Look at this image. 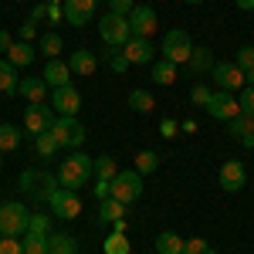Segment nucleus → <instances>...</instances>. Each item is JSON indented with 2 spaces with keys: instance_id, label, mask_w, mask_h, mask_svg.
I'll return each instance as SVG.
<instances>
[{
  "instance_id": "1",
  "label": "nucleus",
  "mask_w": 254,
  "mask_h": 254,
  "mask_svg": "<svg viewBox=\"0 0 254 254\" xmlns=\"http://www.w3.org/2000/svg\"><path fill=\"white\" fill-rule=\"evenodd\" d=\"M92 173H95V159L85 156V153H75V156H64L58 170V183L64 190H81L92 180Z\"/></svg>"
},
{
  "instance_id": "2",
  "label": "nucleus",
  "mask_w": 254,
  "mask_h": 254,
  "mask_svg": "<svg viewBox=\"0 0 254 254\" xmlns=\"http://www.w3.org/2000/svg\"><path fill=\"white\" fill-rule=\"evenodd\" d=\"M27 224H31V210L24 203H17V200L0 203V234L3 237H24Z\"/></svg>"
},
{
  "instance_id": "3",
  "label": "nucleus",
  "mask_w": 254,
  "mask_h": 254,
  "mask_svg": "<svg viewBox=\"0 0 254 254\" xmlns=\"http://www.w3.org/2000/svg\"><path fill=\"white\" fill-rule=\"evenodd\" d=\"M98 38L105 41L109 48H122L126 41L132 38V31H129V17H119V14H105V17H98Z\"/></svg>"
},
{
  "instance_id": "4",
  "label": "nucleus",
  "mask_w": 254,
  "mask_h": 254,
  "mask_svg": "<svg viewBox=\"0 0 254 254\" xmlns=\"http://www.w3.org/2000/svg\"><path fill=\"white\" fill-rule=\"evenodd\" d=\"M48 132L61 142V149H78L81 142H85V126H81L75 116H58L51 122Z\"/></svg>"
},
{
  "instance_id": "5",
  "label": "nucleus",
  "mask_w": 254,
  "mask_h": 254,
  "mask_svg": "<svg viewBox=\"0 0 254 254\" xmlns=\"http://www.w3.org/2000/svg\"><path fill=\"white\" fill-rule=\"evenodd\" d=\"M112 196L119 203H136L142 196V173L136 170H119L116 180H112Z\"/></svg>"
},
{
  "instance_id": "6",
  "label": "nucleus",
  "mask_w": 254,
  "mask_h": 254,
  "mask_svg": "<svg viewBox=\"0 0 254 254\" xmlns=\"http://www.w3.org/2000/svg\"><path fill=\"white\" fill-rule=\"evenodd\" d=\"M193 55V41L187 31H170L166 38H163V58L173 61V64H187Z\"/></svg>"
},
{
  "instance_id": "7",
  "label": "nucleus",
  "mask_w": 254,
  "mask_h": 254,
  "mask_svg": "<svg viewBox=\"0 0 254 254\" xmlns=\"http://www.w3.org/2000/svg\"><path fill=\"white\" fill-rule=\"evenodd\" d=\"M48 207H51V214L61 217V220H75V217L81 214L78 190H64V187H58V190L51 193V200H48Z\"/></svg>"
},
{
  "instance_id": "8",
  "label": "nucleus",
  "mask_w": 254,
  "mask_h": 254,
  "mask_svg": "<svg viewBox=\"0 0 254 254\" xmlns=\"http://www.w3.org/2000/svg\"><path fill=\"white\" fill-rule=\"evenodd\" d=\"M207 116L217 119V122H231L234 116H241V102L234 98V92H220L217 88L210 102H207Z\"/></svg>"
},
{
  "instance_id": "9",
  "label": "nucleus",
  "mask_w": 254,
  "mask_h": 254,
  "mask_svg": "<svg viewBox=\"0 0 254 254\" xmlns=\"http://www.w3.org/2000/svg\"><path fill=\"white\" fill-rule=\"evenodd\" d=\"M55 112L44 105V102H31L27 109H24V129L31 132V136H41V132H48L51 129V122H55Z\"/></svg>"
},
{
  "instance_id": "10",
  "label": "nucleus",
  "mask_w": 254,
  "mask_h": 254,
  "mask_svg": "<svg viewBox=\"0 0 254 254\" xmlns=\"http://www.w3.org/2000/svg\"><path fill=\"white\" fill-rule=\"evenodd\" d=\"M156 27H159L156 10H153L149 3H136V10L129 14V31H132V38H149Z\"/></svg>"
},
{
  "instance_id": "11",
  "label": "nucleus",
  "mask_w": 254,
  "mask_h": 254,
  "mask_svg": "<svg viewBox=\"0 0 254 254\" xmlns=\"http://www.w3.org/2000/svg\"><path fill=\"white\" fill-rule=\"evenodd\" d=\"M51 109H55L58 116H78L81 92L75 88V85H61V88H55V95H51Z\"/></svg>"
},
{
  "instance_id": "12",
  "label": "nucleus",
  "mask_w": 254,
  "mask_h": 254,
  "mask_svg": "<svg viewBox=\"0 0 254 254\" xmlns=\"http://www.w3.org/2000/svg\"><path fill=\"white\" fill-rule=\"evenodd\" d=\"M126 58H129V64H153V55H156V44L149 38H129L122 48H119Z\"/></svg>"
},
{
  "instance_id": "13",
  "label": "nucleus",
  "mask_w": 254,
  "mask_h": 254,
  "mask_svg": "<svg viewBox=\"0 0 254 254\" xmlns=\"http://www.w3.org/2000/svg\"><path fill=\"white\" fill-rule=\"evenodd\" d=\"M210 78H214V85L220 88V92H234V88L244 85V71L237 68L234 61H224V64H214Z\"/></svg>"
},
{
  "instance_id": "14",
  "label": "nucleus",
  "mask_w": 254,
  "mask_h": 254,
  "mask_svg": "<svg viewBox=\"0 0 254 254\" xmlns=\"http://www.w3.org/2000/svg\"><path fill=\"white\" fill-rule=\"evenodd\" d=\"M95 10H98V0H64V20L71 27H85L95 17Z\"/></svg>"
},
{
  "instance_id": "15",
  "label": "nucleus",
  "mask_w": 254,
  "mask_h": 254,
  "mask_svg": "<svg viewBox=\"0 0 254 254\" xmlns=\"http://www.w3.org/2000/svg\"><path fill=\"white\" fill-rule=\"evenodd\" d=\"M244 183H248V170H244V163H241V159H227V163L220 166V187H224L227 193H237Z\"/></svg>"
},
{
  "instance_id": "16",
  "label": "nucleus",
  "mask_w": 254,
  "mask_h": 254,
  "mask_svg": "<svg viewBox=\"0 0 254 254\" xmlns=\"http://www.w3.org/2000/svg\"><path fill=\"white\" fill-rule=\"evenodd\" d=\"M41 78L48 81L51 88H61V85H71V64L61 58H51L48 64H44V75Z\"/></svg>"
},
{
  "instance_id": "17",
  "label": "nucleus",
  "mask_w": 254,
  "mask_h": 254,
  "mask_svg": "<svg viewBox=\"0 0 254 254\" xmlns=\"http://www.w3.org/2000/svg\"><path fill=\"white\" fill-rule=\"evenodd\" d=\"M68 64H71V75H95L98 58L92 55V51H88V48H78V51H71Z\"/></svg>"
},
{
  "instance_id": "18",
  "label": "nucleus",
  "mask_w": 254,
  "mask_h": 254,
  "mask_svg": "<svg viewBox=\"0 0 254 254\" xmlns=\"http://www.w3.org/2000/svg\"><path fill=\"white\" fill-rule=\"evenodd\" d=\"M48 88H51V85L41 78V75H27V78H20V88H17V92L27 98V102H44Z\"/></svg>"
},
{
  "instance_id": "19",
  "label": "nucleus",
  "mask_w": 254,
  "mask_h": 254,
  "mask_svg": "<svg viewBox=\"0 0 254 254\" xmlns=\"http://www.w3.org/2000/svg\"><path fill=\"white\" fill-rule=\"evenodd\" d=\"M34 58H38V48H34L31 41H14V48L7 51V61H10L14 68H27Z\"/></svg>"
},
{
  "instance_id": "20",
  "label": "nucleus",
  "mask_w": 254,
  "mask_h": 254,
  "mask_svg": "<svg viewBox=\"0 0 254 254\" xmlns=\"http://www.w3.org/2000/svg\"><path fill=\"white\" fill-rule=\"evenodd\" d=\"M187 68H190V75H210V71H214V55H210V48H196L193 44V55L187 61Z\"/></svg>"
},
{
  "instance_id": "21",
  "label": "nucleus",
  "mask_w": 254,
  "mask_h": 254,
  "mask_svg": "<svg viewBox=\"0 0 254 254\" xmlns=\"http://www.w3.org/2000/svg\"><path fill=\"white\" fill-rule=\"evenodd\" d=\"M48 254H78V241L71 234H48Z\"/></svg>"
},
{
  "instance_id": "22",
  "label": "nucleus",
  "mask_w": 254,
  "mask_h": 254,
  "mask_svg": "<svg viewBox=\"0 0 254 254\" xmlns=\"http://www.w3.org/2000/svg\"><path fill=\"white\" fill-rule=\"evenodd\" d=\"M17 88H20V75H17V68H14L10 61L3 58V61H0V92H3V95H14Z\"/></svg>"
},
{
  "instance_id": "23",
  "label": "nucleus",
  "mask_w": 254,
  "mask_h": 254,
  "mask_svg": "<svg viewBox=\"0 0 254 254\" xmlns=\"http://www.w3.org/2000/svg\"><path fill=\"white\" fill-rule=\"evenodd\" d=\"M122 214H126V203H119L116 196H105L98 203V220L102 224H116V220H122Z\"/></svg>"
},
{
  "instance_id": "24",
  "label": "nucleus",
  "mask_w": 254,
  "mask_h": 254,
  "mask_svg": "<svg viewBox=\"0 0 254 254\" xmlns=\"http://www.w3.org/2000/svg\"><path fill=\"white\" fill-rule=\"evenodd\" d=\"M180 78V64H173V61H156L153 64V81L156 85H173V81Z\"/></svg>"
},
{
  "instance_id": "25",
  "label": "nucleus",
  "mask_w": 254,
  "mask_h": 254,
  "mask_svg": "<svg viewBox=\"0 0 254 254\" xmlns=\"http://www.w3.org/2000/svg\"><path fill=\"white\" fill-rule=\"evenodd\" d=\"M183 237L173 234V231H163V234L156 237V254H183Z\"/></svg>"
},
{
  "instance_id": "26",
  "label": "nucleus",
  "mask_w": 254,
  "mask_h": 254,
  "mask_svg": "<svg viewBox=\"0 0 254 254\" xmlns=\"http://www.w3.org/2000/svg\"><path fill=\"white\" fill-rule=\"evenodd\" d=\"M34 149H38L41 159H55L61 153V142L51 132H41V136H34Z\"/></svg>"
},
{
  "instance_id": "27",
  "label": "nucleus",
  "mask_w": 254,
  "mask_h": 254,
  "mask_svg": "<svg viewBox=\"0 0 254 254\" xmlns=\"http://www.w3.org/2000/svg\"><path fill=\"white\" fill-rule=\"evenodd\" d=\"M224 126H227V136L237 139V142L244 136H254V119H248V116H234L231 122H224Z\"/></svg>"
},
{
  "instance_id": "28",
  "label": "nucleus",
  "mask_w": 254,
  "mask_h": 254,
  "mask_svg": "<svg viewBox=\"0 0 254 254\" xmlns=\"http://www.w3.org/2000/svg\"><path fill=\"white\" fill-rule=\"evenodd\" d=\"M20 129L17 126H10V122H3V126H0V153H14V149H17L20 146Z\"/></svg>"
},
{
  "instance_id": "29",
  "label": "nucleus",
  "mask_w": 254,
  "mask_h": 254,
  "mask_svg": "<svg viewBox=\"0 0 254 254\" xmlns=\"http://www.w3.org/2000/svg\"><path fill=\"white\" fill-rule=\"evenodd\" d=\"M105 254H129L132 251V244H129V237H126V231H112V234L105 237Z\"/></svg>"
},
{
  "instance_id": "30",
  "label": "nucleus",
  "mask_w": 254,
  "mask_h": 254,
  "mask_svg": "<svg viewBox=\"0 0 254 254\" xmlns=\"http://www.w3.org/2000/svg\"><path fill=\"white\" fill-rule=\"evenodd\" d=\"M129 109L132 112H153L156 109V98L149 95V92H142V88H136V92H129Z\"/></svg>"
},
{
  "instance_id": "31",
  "label": "nucleus",
  "mask_w": 254,
  "mask_h": 254,
  "mask_svg": "<svg viewBox=\"0 0 254 254\" xmlns=\"http://www.w3.org/2000/svg\"><path fill=\"white\" fill-rule=\"evenodd\" d=\"M159 170V156L153 153V149H142V153H136V173H156Z\"/></svg>"
},
{
  "instance_id": "32",
  "label": "nucleus",
  "mask_w": 254,
  "mask_h": 254,
  "mask_svg": "<svg viewBox=\"0 0 254 254\" xmlns=\"http://www.w3.org/2000/svg\"><path fill=\"white\" fill-rule=\"evenodd\" d=\"M24 254H48V234H24Z\"/></svg>"
},
{
  "instance_id": "33",
  "label": "nucleus",
  "mask_w": 254,
  "mask_h": 254,
  "mask_svg": "<svg viewBox=\"0 0 254 254\" xmlns=\"http://www.w3.org/2000/svg\"><path fill=\"white\" fill-rule=\"evenodd\" d=\"M61 48H64V44H61V38L55 34V31H51V34H44V38H41V44H38V51H41V55H48V61L58 58Z\"/></svg>"
},
{
  "instance_id": "34",
  "label": "nucleus",
  "mask_w": 254,
  "mask_h": 254,
  "mask_svg": "<svg viewBox=\"0 0 254 254\" xmlns=\"http://www.w3.org/2000/svg\"><path fill=\"white\" fill-rule=\"evenodd\" d=\"M116 159L112 156H95V180H116Z\"/></svg>"
},
{
  "instance_id": "35",
  "label": "nucleus",
  "mask_w": 254,
  "mask_h": 254,
  "mask_svg": "<svg viewBox=\"0 0 254 254\" xmlns=\"http://www.w3.org/2000/svg\"><path fill=\"white\" fill-rule=\"evenodd\" d=\"M27 234H51V217L48 214H34L31 210V224H27Z\"/></svg>"
},
{
  "instance_id": "36",
  "label": "nucleus",
  "mask_w": 254,
  "mask_h": 254,
  "mask_svg": "<svg viewBox=\"0 0 254 254\" xmlns=\"http://www.w3.org/2000/svg\"><path fill=\"white\" fill-rule=\"evenodd\" d=\"M183 254H217V251L203 241V237H190V241L183 244Z\"/></svg>"
},
{
  "instance_id": "37",
  "label": "nucleus",
  "mask_w": 254,
  "mask_h": 254,
  "mask_svg": "<svg viewBox=\"0 0 254 254\" xmlns=\"http://www.w3.org/2000/svg\"><path fill=\"white\" fill-rule=\"evenodd\" d=\"M241 116H248V119H254V88L251 85H244V92H241Z\"/></svg>"
},
{
  "instance_id": "38",
  "label": "nucleus",
  "mask_w": 254,
  "mask_h": 254,
  "mask_svg": "<svg viewBox=\"0 0 254 254\" xmlns=\"http://www.w3.org/2000/svg\"><path fill=\"white\" fill-rule=\"evenodd\" d=\"M241 71H251L254 68V48H237V61H234Z\"/></svg>"
},
{
  "instance_id": "39",
  "label": "nucleus",
  "mask_w": 254,
  "mask_h": 254,
  "mask_svg": "<svg viewBox=\"0 0 254 254\" xmlns=\"http://www.w3.org/2000/svg\"><path fill=\"white\" fill-rule=\"evenodd\" d=\"M0 254H24V244L17 237H3L0 234Z\"/></svg>"
},
{
  "instance_id": "40",
  "label": "nucleus",
  "mask_w": 254,
  "mask_h": 254,
  "mask_svg": "<svg viewBox=\"0 0 254 254\" xmlns=\"http://www.w3.org/2000/svg\"><path fill=\"white\" fill-rule=\"evenodd\" d=\"M136 10V0H112V14H119V17H129Z\"/></svg>"
},
{
  "instance_id": "41",
  "label": "nucleus",
  "mask_w": 254,
  "mask_h": 254,
  "mask_svg": "<svg viewBox=\"0 0 254 254\" xmlns=\"http://www.w3.org/2000/svg\"><path fill=\"white\" fill-rule=\"evenodd\" d=\"M190 95H193L196 105H203V109H207V102H210V95H214V92H210L207 85H193V92H190Z\"/></svg>"
},
{
  "instance_id": "42",
  "label": "nucleus",
  "mask_w": 254,
  "mask_h": 254,
  "mask_svg": "<svg viewBox=\"0 0 254 254\" xmlns=\"http://www.w3.org/2000/svg\"><path fill=\"white\" fill-rule=\"evenodd\" d=\"M64 20V10L58 7V0H48V24H61Z\"/></svg>"
},
{
  "instance_id": "43",
  "label": "nucleus",
  "mask_w": 254,
  "mask_h": 254,
  "mask_svg": "<svg viewBox=\"0 0 254 254\" xmlns=\"http://www.w3.org/2000/svg\"><path fill=\"white\" fill-rule=\"evenodd\" d=\"M95 196H98V200L112 196V180H95Z\"/></svg>"
},
{
  "instance_id": "44",
  "label": "nucleus",
  "mask_w": 254,
  "mask_h": 254,
  "mask_svg": "<svg viewBox=\"0 0 254 254\" xmlns=\"http://www.w3.org/2000/svg\"><path fill=\"white\" fill-rule=\"evenodd\" d=\"M126 68H129V58H126L122 51H119V55H112V71H119V75H122Z\"/></svg>"
},
{
  "instance_id": "45",
  "label": "nucleus",
  "mask_w": 254,
  "mask_h": 254,
  "mask_svg": "<svg viewBox=\"0 0 254 254\" xmlns=\"http://www.w3.org/2000/svg\"><path fill=\"white\" fill-rule=\"evenodd\" d=\"M173 132H176V122H173V119H166V122H163V126H159V136L173 139Z\"/></svg>"
},
{
  "instance_id": "46",
  "label": "nucleus",
  "mask_w": 254,
  "mask_h": 254,
  "mask_svg": "<svg viewBox=\"0 0 254 254\" xmlns=\"http://www.w3.org/2000/svg\"><path fill=\"white\" fill-rule=\"evenodd\" d=\"M10 48H14V38H10V34H7V31H0V51H3V55H7V51H10Z\"/></svg>"
},
{
  "instance_id": "47",
  "label": "nucleus",
  "mask_w": 254,
  "mask_h": 254,
  "mask_svg": "<svg viewBox=\"0 0 254 254\" xmlns=\"http://www.w3.org/2000/svg\"><path fill=\"white\" fill-rule=\"evenodd\" d=\"M48 17V3H38L34 10H31V20H44Z\"/></svg>"
},
{
  "instance_id": "48",
  "label": "nucleus",
  "mask_w": 254,
  "mask_h": 254,
  "mask_svg": "<svg viewBox=\"0 0 254 254\" xmlns=\"http://www.w3.org/2000/svg\"><path fill=\"white\" fill-rule=\"evenodd\" d=\"M20 38H24V41L34 38V24H24V27H20Z\"/></svg>"
},
{
  "instance_id": "49",
  "label": "nucleus",
  "mask_w": 254,
  "mask_h": 254,
  "mask_svg": "<svg viewBox=\"0 0 254 254\" xmlns=\"http://www.w3.org/2000/svg\"><path fill=\"white\" fill-rule=\"evenodd\" d=\"M237 7H241V10H254V0H234Z\"/></svg>"
},
{
  "instance_id": "50",
  "label": "nucleus",
  "mask_w": 254,
  "mask_h": 254,
  "mask_svg": "<svg viewBox=\"0 0 254 254\" xmlns=\"http://www.w3.org/2000/svg\"><path fill=\"white\" fill-rule=\"evenodd\" d=\"M244 85H251V88H254V68H251V71H244Z\"/></svg>"
},
{
  "instance_id": "51",
  "label": "nucleus",
  "mask_w": 254,
  "mask_h": 254,
  "mask_svg": "<svg viewBox=\"0 0 254 254\" xmlns=\"http://www.w3.org/2000/svg\"><path fill=\"white\" fill-rule=\"evenodd\" d=\"M187 3H203V0H187Z\"/></svg>"
},
{
  "instance_id": "52",
  "label": "nucleus",
  "mask_w": 254,
  "mask_h": 254,
  "mask_svg": "<svg viewBox=\"0 0 254 254\" xmlns=\"http://www.w3.org/2000/svg\"><path fill=\"white\" fill-rule=\"evenodd\" d=\"M61 3H64V0H61Z\"/></svg>"
}]
</instances>
